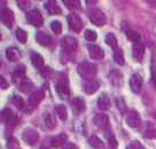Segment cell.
<instances>
[{
    "mask_svg": "<svg viewBox=\"0 0 156 149\" xmlns=\"http://www.w3.org/2000/svg\"><path fill=\"white\" fill-rule=\"evenodd\" d=\"M108 144H109V146H110V148L112 149H116L117 146H118L116 138H115L114 135H110V137H109V139H108Z\"/></svg>",
    "mask_w": 156,
    "mask_h": 149,
    "instance_id": "cell-41",
    "label": "cell"
},
{
    "mask_svg": "<svg viewBox=\"0 0 156 149\" xmlns=\"http://www.w3.org/2000/svg\"><path fill=\"white\" fill-rule=\"evenodd\" d=\"M126 37L129 40H131L133 43H140V34L133 31V30H126Z\"/></svg>",
    "mask_w": 156,
    "mask_h": 149,
    "instance_id": "cell-30",
    "label": "cell"
},
{
    "mask_svg": "<svg viewBox=\"0 0 156 149\" xmlns=\"http://www.w3.org/2000/svg\"><path fill=\"white\" fill-rule=\"evenodd\" d=\"M63 4L67 6V8H69V9H75V8H78L80 6V2L76 1V0H64Z\"/></svg>",
    "mask_w": 156,
    "mask_h": 149,
    "instance_id": "cell-36",
    "label": "cell"
},
{
    "mask_svg": "<svg viewBox=\"0 0 156 149\" xmlns=\"http://www.w3.org/2000/svg\"><path fill=\"white\" fill-rule=\"evenodd\" d=\"M27 21L29 22L30 24H32L34 27H41L43 23H44V19H43V15L39 12L38 9H32L29 10L27 13Z\"/></svg>",
    "mask_w": 156,
    "mask_h": 149,
    "instance_id": "cell-3",
    "label": "cell"
},
{
    "mask_svg": "<svg viewBox=\"0 0 156 149\" xmlns=\"http://www.w3.org/2000/svg\"><path fill=\"white\" fill-rule=\"evenodd\" d=\"M100 84L97 80H85L83 84V90L86 94H94L99 90Z\"/></svg>",
    "mask_w": 156,
    "mask_h": 149,
    "instance_id": "cell-14",
    "label": "cell"
},
{
    "mask_svg": "<svg viewBox=\"0 0 156 149\" xmlns=\"http://www.w3.org/2000/svg\"><path fill=\"white\" fill-rule=\"evenodd\" d=\"M90 21L97 27H102L106 24L107 19H106V15L103 14L102 10L99 9V8H94L90 13Z\"/></svg>",
    "mask_w": 156,
    "mask_h": 149,
    "instance_id": "cell-2",
    "label": "cell"
},
{
    "mask_svg": "<svg viewBox=\"0 0 156 149\" xmlns=\"http://www.w3.org/2000/svg\"><path fill=\"white\" fill-rule=\"evenodd\" d=\"M88 144L91 147L94 149H102L103 148V142L100 138H98L97 135H92L88 138Z\"/></svg>",
    "mask_w": 156,
    "mask_h": 149,
    "instance_id": "cell-26",
    "label": "cell"
},
{
    "mask_svg": "<svg viewBox=\"0 0 156 149\" xmlns=\"http://www.w3.org/2000/svg\"><path fill=\"white\" fill-rule=\"evenodd\" d=\"M22 138L28 144H36L39 140V134L38 132L31 127H27L24 131H23V134H22Z\"/></svg>",
    "mask_w": 156,
    "mask_h": 149,
    "instance_id": "cell-4",
    "label": "cell"
},
{
    "mask_svg": "<svg viewBox=\"0 0 156 149\" xmlns=\"http://www.w3.org/2000/svg\"><path fill=\"white\" fill-rule=\"evenodd\" d=\"M62 47L67 52H75V51H77V47H78L77 39H75L71 36H66L63 38V40H62Z\"/></svg>",
    "mask_w": 156,
    "mask_h": 149,
    "instance_id": "cell-8",
    "label": "cell"
},
{
    "mask_svg": "<svg viewBox=\"0 0 156 149\" xmlns=\"http://www.w3.org/2000/svg\"><path fill=\"white\" fill-rule=\"evenodd\" d=\"M45 8L47 9V12H48L49 14H52V15L61 14V8L58 7V5L55 1H47V2L45 4Z\"/></svg>",
    "mask_w": 156,
    "mask_h": 149,
    "instance_id": "cell-23",
    "label": "cell"
},
{
    "mask_svg": "<svg viewBox=\"0 0 156 149\" xmlns=\"http://www.w3.org/2000/svg\"><path fill=\"white\" fill-rule=\"evenodd\" d=\"M62 149H78V147L73 142H67V144L63 146Z\"/></svg>",
    "mask_w": 156,
    "mask_h": 149,
    "instance_id": "cell-43",
    "label": "cell"
},
{
    "mask_svg": "<svg viewBox=\"0 0 156 149\" xmlns=\"http://www.w3.org/2000/svg\"><path fill=\"white\" fill-rule=\"evenodd\" d=\"M145 138H147V139H156V130L155 129L147 130L146 132H145Z\"/></svg>",
    "mask_w": 156,
    "mask_h": 149,
    "instance_id": "cell-40",
    "label": "cell"
},
{
    "mask_svg": "<svg viewBox=\"0 0 156 149\" xmlns=\"http://www.w3.org/2000/svg\"><path fill=\"white\" fill-rule=\"evenodd\" d=\"M132 55L134 60H136L138 62H140L142 59H144V55H145V47L141 43H136L133 44V47H132Z\"/></svg>",
    "mask_w": 156,
    "mask_h": 149,
    "instance_id": "cell-13",
    "label": "cell"
},
{
    "mask_svg": "<svg viewBox=\"0 0 156 149\" xmlns=\"http://www.w3.org/2000/svg\"><path fill=\"white\" fill-rule=\"evenodd\" d=\"M105 41H106V44H107L108 46H110L112 48H115V49H116L117 39L112 34H108L107 36H106V38H105Z\"/></svg>",
    "mask_w": 156,
    "mask_h": 149,
    "instance_id": "cell-31",
    "label": "cell"
},
{
    "mask_svg": "<svg viewBox=\"0 0 156 149\" xmlns=\"http://www.w3.org/2000/svg\"><path fill=\"white\" fill-rule=\"evenodd\" d=\"M98 107H99L100 110L102 111H106L110 108V100H109L108 95L102 94V95L98 99Z\"/></svg>",
    "mask_w": 156,
    "mask_h": 149,
    "instance_id": "cell-21",
    "label": "cell"
},
{
    "mask_svg": "<svg viewBox=\"0 0 156 149\" xmlns=\"http://www.w3.org/2000/svg\"><path fill=\"white\" fill-rule=\"evenodd\" d=\"M114 60H115V62L118 63L119 66H123V64H124V55H123L122 49H115V52H114Z\"/></svg>",
    "mask_w": 156,
    "mask_h": 149,
    "instance_id": "cell-33",
    "label": "cell"
},
{
    "mask_svg": "<svg viewBox=\"0 0 156 149\" xmlns=\"http://www.w3.org/2000/svg\"><path fill=\"white\" fill-rule=\"evenodd\" d=\"M0 85H1V88L2 90H7L8 88V83L6 82V79L2 76L0 77Z\"/></svg>",
    "mask_w": 156,
    "mask_h": 149,
    "instance_id": "cell-42",
    "label": "cell"
},
{
    "mask_svg": "<svg viewBox=\"0 0 156 149\" xmlns=\"http://www.w3.org/2000/svg\"><path fill=\"white\" fill-rule=\"evenodd\" d=\"M1 118L2 122L9 126H15L16 125V117H15L14 112L10 110L9 108H6L1 112Z\"/></svg>",
    "mask_w": 156,
    "mask_h": 149,
    "instance_id": "cell-10",
    "label": "cell"
},
{
    "mask_svg": "<svg viewBox=\"0 0 156 149\" xmlns=\"http://www.w3.org/2000/svg\"><path fill=\"white\" fill-rule=\"evenodd\" d=\"M68 24L69 28L75 31V32H79L80 30L83 29V21L82 19L78 16L77 14H70L68 16Z\"/></svg>",
    "mask_w": 156,
    "mask_h": 149,
    "instance_id": "cell-6",
    "label": "cell"
},
{
    "mask_svg": "<svg viewBox=\"0 0 156 149\" xmlns=\"http://www.w3.org/2000/svg\"><path fill=\"white\" fill-rule=\"evenodd\" d=\"M93 123L95 124V126L100 127V129H106L109 123V118L107 115L105 114H98L94 118H93Z\"/></svg>",
    "mask_w": 156,
    "mask_h": 149,
    "instance_id": "cell-17",
    "label": "cell"
},
{
    "mask_svg": "<svg viewBox=\"0 0 156 149\" xmlns=\"http://www.w3.org/2000/svg\"><path fill=\"white\" fill-rule=\"evenodd\" d=\"M1 21L4 25H6L8 29H12L13 28V24H14L15 21V16L13 10L9 9V8H5L2 9V13H1Z\"/></svg>",
    "mask_w": 156,
    "mask_h": 149,
    "instance_id": "cell-7",
    "label": "cell"
},
{
    "mask_svg": "<svg viewBox=\"0 0 156 149\" xmlns=\"http://www.w3.org/2000/svg\"><path fill=\"white\" fill-rule=\"evenodd\" d=\"M116 106L122 114H125V111H126V105H125V101L123 100L122 98H119V99L116 100Z\"/></svg>",
    "mask_w": 156,
    "mask_h": 149,
    "instance_id": "cell-38",
    "label": "cell"
},
{
    "mask_svg": "<svg viewBox=\"0 0 156 149\" xmlns=\"http://www.w3.org/2000/svg\"><path fill=\"white\" fill-rule=\"evenodd\" d=\"M130 86L134 93H139L142 87V78L139 73H133L130 79Z\"/></svg>",
    "mask_w": 156,
    "mask_h": 149,
    "instance_id": "cell-12",
    "label": "cell"
},
{
    "mask_svg": "<svg viewBox=\"0 0 156 149\" xmlns=\"http://www.w3.org/2000/svg\"><path fill=\"white\" fill-rule=\"evenodd\" d=\"M155 118H156V115H155Z\"/></svg>",
    "mask_w": 156,
    "mask_h": 149,
    "instance_id": "cell-46",
    "label": "cell"
},
{
    "mask_svg": "<svg viewBox=\"0 0 156 149\" xmlns=\"http://www.w3.org/2000/svg\"><path fill=\"white\" fill-rule=\"evenodd\" d=\"M15 34H16V38H17V40H19L20 43H22V44L27 43V40H28V34L25 32L24 30L17 29L16 32H15Z\"/></svg>",
    "mask_w": 156,
    "mask_h": 149,
    "instance_id": "cell-32",
    "label": "cell"
},
{
    "mask_svg": "<svg viewBox=\"0 0 156 149\" xmlns=\"http://www.w3.org/2000/svg\"><path fill=\"white\" fill-rule=\"evenodd\" d=\"M31 62L36 68H40L44 67V58L38 53H32L31 54Z\"/></svg>",
    "mask_w": 156,
    "mask_h": 149,
    "instance_id": "cell-25",
    "label": "cell"
},
{
    "mask_svg": "<svg viewBox=\"0 0 156 149\" xmlns=\"http://www.w3.org/2000/svg\"><path fill=\"white\" fill-rule=\"evenodd\" d=\"M126 149H145V148H144V146L139 141H133V142H131V144L127 146Z\"/></svg>",
    "mask_w": 156,
    "mask_h": 149,
    "instance_id": "cell-39",
    "label": "cell"
},
{
    "mask_svg": "<svg viewBox=\"0 0 156 149\" xmlns=\"http://www.w3.org/2000/svg\"><path fill=\"white\" fill-rule=\"evenodd\" d=\"M19 90L21 92H23V93H34V84L30 82L29 79H27V78H24L22 82L20 83L19 85Z\"/></svg>",
    "mask_w": 156,
    "mask_h": 149,
    "instance_id": "cell-20",
    "label": "cell"
},
{
    "mask_svg": "<svg viewBox=\"0 0 156 149\" xmlns=\"http://www.w3.org/2000/svg\"><path fill=\"white\" fill-rule=\"evenodd\" d=\"M73 107L77 112H83L85 110V102L82 98H76L73 101Z\"/></svg>",
    "mask_w": 156,
    "mask_h": 149,
    "instance_id": "cell-27",
    "label": "cell"
},
{
    "mask_svg": "<svg viewBox=\"0 0 156 149\" xmlns=\"http://www.w3.org/2000/svg\"><path fill=\"white\" fill-rule=\"evenodd\" d=\"M84 37L86 40L88 41H95L98 38V34L95 31H93V30H86L85 31V34H84Z\"/></svg>",
    "mask_w": 156,
    "mask_h": 149,
    "instance_id": "cell-34",
    "label": "cell"
},
{
    "mask_svg": "<svg viewBox=\"0 0 156 149\" xmlns=\"http://www.w3.org/2000/svg\"><path fill=\"white\" fill-rule=\"evenodd\" d=\"M140 115H139V112L136 110H130L129 111V114L126 116V124L130 127L132 129H136L138 126L140 125Z\"/></svg>",
    "mask_w": 156,
    "mask_h": 149,
    "instance_id": "cell-9",
    "label": "cell"
},
{
    "mask_svg": "<svg viewBox=\"0 0 156 149\" xmlns=\"http://www.w3.org/2000/svg\"><path fill=\"white\" fill-rule=\"evenodd\" d=\"M151 73H153V84H154V86H155V88H156V72H155V70H153Z\"/></svg>",
    "mask_w": 156,
    "mask_h": 149,
    "instance_id": "cell-45",
    "label": "cell"
},
{
    "mask_svg": "<svg viewBox=\"0 0 156 149\" xmlns=\"http://www.w3.org/2000/svg\"><path fill=\"white\" fill-rule=\"evenodd\" d=\"M51 29L53 30V32H55L56 34H61V31H62V24H61V22H58V21H53L51 23Z\"/></svg>",
    "mask_w": 156,
    "mask_h": 149,
    "instance_id": "cell-37",
    "label": "cell"
},
{
    "mask_svg": "<svg viewBox=\"0 0 156 149\" xmlns=\"http://www.w3.org/2000/svg\"><path fill=\"white\" fill-rule=\"evenodd\" d=\"M36 40L38 41L39 45H41V46H45V47H48L52 45L53 43V39L51 36L46 34V32H43V31H39L37 36H36Z\"/></svg>",
    "mask_w": 156,
    "mask_h": 149,
    "instance_id": "cell-15",
    "label": "cell"
},
{
    "mask_svg": "<svg viewBox=\"0 0 156 149\" xmlns=\"http://www.w3.org/2000/svg\"><path fill=\"white\" fill-rule=\"evenodd\" d=\"M44 120H45L46 126L48 127L49 130H53V129L56 127V119H55L54 115H52V114L46 112V114L44 115Z\"/></svg>",
    "mask_w": 156,
    "mask_h": 149,
    "instance_id": "cell-24",
    "label": "cell"
},
{
    "mask_svg": "<svg viewBox=\"0 0 156 149\" xmlns=\"http://www.w3.org/2000/svg\"><path fill=\"white\" fill-rule=\"evenodd\" d=\"M87 49L88 53H90V56L93 59V60H102L103 56H105V53H103L102 48L98 45H87Z\"/></svg>",
    "mask_w": 156,
    "mask_h": 149,
    "instance_id": "cell-11",
    "label": "cell"
},
{
    "mask_svg": "<svg viewBox=\"0 0 156 149\" xmlns=\"http://www.w3.org/2000/svg\"><path fill=\"white\" fill-rule=\"evenodd\" d=\"M24 75H25V67L21 66L17 69H15V71L12 75V79H13L14 83H19L20 80L22 82L24 79Z\"/></svg>",
    "mask_w": 156,
    "mask_h": 149,
    "instance_id": "cell-22",
    "label": "cell"
},
{
    "mask_svg": "<svg viewBox=\"0 0 156 149\" xmlns=\"http://www.w3.org/2000/svg\"><path fill=\"white\" fill-rule=\"evenodd\" d=\"M12 103H13L19 110H24L25 109L24 101H23V99L19 95H13V98H12Z\"/></svg>",
    "mask_w": 156,
    "mask_h": 149,
    "instance_id": "cell-28",
    "label": "cell"
},
{
    "mask_svg": "<svg viewBox=\"0 0 156 149\" xmlns=\"http://www.w3.org/2000/svg\"><path fill=\"white\" fill-rule=\"evenodd\" d=\"M77 71L79 73V76L85 79V80H93V78L95 77L98 72L97 66L90 63L87 61H84V62L79 63L77 67Z\"/></svg>",
    "mask_w": 156,
    "mask_h": 149,
    "instance_id": "cell-1",
    "label": "cell"
},
{
    "mask_svg": "<svg viewBox=\"0 0 156 149\" xmlns=\"http://www.w3.org/2000/svg\"><path fill=\"white\" fill-rule=\"evenodd\" d=\"M67 141H68V135L66 133H61V134L55 135L51 139V146L54 148H58L61 146H64Z\"/></svg>",
    "mask_w": 156,
    "mask_h": 149,
    "instance_id": "cell-16",
    "label": "cell"
},
{
    "mask_svg": "<svg viewBox=\"0 0 156 149\" xmlns=\"http://www.w3.org/2000/svg\"><path fill=\"white\" fill-rule=\"evenodd\" d=\"M55 111H56V114H58V117L62 120L67 119V117H68V111H67L66 106H63V105H58V106L55 107Z\"/></svg>",
    "mask_w": 156,
    "mask_h": 149,
    "instance_id": "cell-29",
    "label": "cell"
},
{
    "mask_svg": "<svg viewBox=\"0 0 156 149\" xmlns=\"http://www.w3.org/2000/svg\"><path fill=\"white\" fill-rule=\"evenodd\" d=\"M6 56L10 62H16L21 59V53L16 47H8L6 48Z\"/></svg>",
    "mask_w": 156,
    "mask_h": 149,
    "instance_id": "cell-19",
    "label": "cell"
},
{
    "mask_svg": "<svg viewBox=\"0 0 156 149\" xmlns=\"http://www.w3.org/2000/svg\"><path fill=\"white\" fill-rule=\"evenodd\" d=\"M7 148L8 149H19L20 148V144L17 139H15L13 137L8 138L7 140Z\"/></svg>",
    "mask_w": 156,
    "mask_h": 149,
    "instance_id": "cell-35",
    "label": "cell"
},
{
    "mask_svg": "<svg viewBox=\"0 0 156 149\" xmlns=\"http://www.w3.org/2000/svg\"><path fill=\"white\" fill-rule=\"evenodd\" d=\"M44 99V93L41 91H34V93H31V95L29 96V103L31 107H37L41 102V100Z\"/></svg>",
    "mask_w": 156,
    "mask_h": 149,
    "instance_id": "cell-18",
    "label": "cell"
},
{
    "mask_svg": "<svg viewBox=\"0 0 156 149\" xmlns=\"http://www.w3.org/2000/svg\"><path fill=\"white\" fill-rule=\"evenodd\" d=\"M17 4L21 8H27L28 6H29V2L28 1H17Z\"/></svg>",
    "mask_w": 156,
    "mask_h": 149,
    "instance_id": "cell-44",
    "label": "cell"
},
{
    "mask_svg": "<svg viewBox=\"0 0 156 149\" xmlns=\"http://www.w3.org/2000/svg\"><path fill=\"white\" fill-rule=\"evenodd\" d=\"M56 91H58L60 98H62V99H67L69 96V94H70V88H69V85H68V79L66 77L61 78L58 82V84H56Z\"/></svg>",
    "mask_w": 156,
    "mask_h": 149,
    "instance_id": "cell-5",
    "label": "cell"
}]
</instances>
